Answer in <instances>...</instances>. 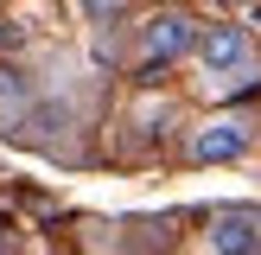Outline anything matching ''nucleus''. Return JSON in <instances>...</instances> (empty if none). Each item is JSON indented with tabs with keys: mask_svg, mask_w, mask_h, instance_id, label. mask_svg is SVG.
Instances as JSON below:
<instances>
[{
	"mask_svg": "<svg viewBox=\"0 0 261 255\" xmlns=\"http://www.w3.org/2000/svg\"><path fill=\"white\" fill-rule=\"evenodd\" d=\"M198 64L211 76H242V83H261V70H255V45H249V32L242 26H204L198 32Z\"/></svg>",
	"mask_w": 261,
	"mask_h": 255,
	"instance_id": "f257e3e1",
	"label": "nucleus"
},
{
	"mask_svg": "<svg viewBox=\"0 0 261 255\" xmlns=\"http://www.w3.org/2000/svg\"><path fill=\"white\" fill-rule=\"evenodd\" d=\"M211 255H261V211L229 204L211 217Z\"/></svg>",
	"mask_w": 261,
	"mask_h": 255,
	"instance_id": "7ed1b4c3",
	"label": "nucleus"
},
{
	"mask_svg": "<svg viewBox=\"0 0 261 255\" xmlns=\"http://www.w3.org/2000/svg\"><path fill=\"white\" fill-rule=\"evenodd\" d=\"M242 153H249V121H236V115H223V121H204L198 134H191V160H198V166L242 160Z\"/></svg>",
	"mask_w": 261,
	"mask_h": 255,
	"instance_id": "20e7f679",
	"label": "nucleus"
},
{
	"mask_svg": "<svg viewBox=\"0 0 261 255\" xmlns=\"http://www.w3.org/2000/svg\"><path fill=\"white\" fill-rule=\"evenodd\" d=\"M185 51H198V19H191V13H160V19H147V32H140V70H166V64H178Z\"/></svg>",
	"mask_w": 261,
	"mask_h": 255,
	"instance_id": "f03ea898",
	"label": "nucleus"
},
{
	"mask_svg": "<svg viewBox=\"0 0 261 255\" xmlns=\"http://www.w3.org/2000/svg\"><path fill=\"white\" fill-rule=\"evenodd\" d=\"M25 109H32V89H25L13 70H0V128H13Z\"/></svg>",
	"mask_w": 261,
	"mask_h": 255,
	"instance_id": "39448f33",
	"label": "nucleus"
}]
</instances>
